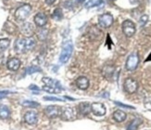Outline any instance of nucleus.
<instances>
[{
    "label": "nucleus",
    "instance_id": "obj_14",
    "mask_svg": "<svg viewBox=\"0 0 151 130\" xmlns=\"http://www.w3.org/2000/svg\"><path fill=\"white\" fill-rule=\"evenodd\" d=\"M6 66L10 71H18L19 66H21V61L18 58H12L10 60H9Z\"/></svg>",
    "mask_w": 151,
    "mask_h": 130
},
{
    "label": "nucleus",
    "instance_id": "obj_4",
    "mask_svg": "<svg viewBox=\"0 0 151 130\" xmlns=\"http://www.w3.org/2000/svg\"><path fill=\"white\" fill-rule=\"evenodd\" d=\"M122 28L123 34L125 35L127 37L133 36L135 34V31H136L135 24L132 21H130V20H126V21H124L122 22Z\"/></svg>",
    "mask_w": 151,
    "mask_h": 130
},
{
    "label": "nucleus",
    "instance_id": "obj_24",
    "mask_svg": "<svg viewBox=\"0 0 151 130\" xmlns=\"http://www.w3.org/2000/svg\"><path fill=\"white\" fill-rule=\"evenodd\" d=\"M47 32H48V31L47 29L40 28L37 31L36 35H37L38 38L40 39V40H45V39L47 37Z\"/></svg>",
    "mask_w": 151,
    "mask_h": 130
},
{
    "label": "nucleus",
    "instance_id": "obj_19",
    "mask_svg": "<svg viewBox=\"0 0 151 130\" xmlns=\"http://www.w3.org/2000/svg\"><path fill=\"white\" fill-rule=\"evenodd\" d=\"M10 116L9 108L6 105H0V118L6 119Z\"/></svg>",
    "mask_w": 151,
    "mask_h": 130
},
{
    "label": "nucleus",
    "instance_id": "obj_12",
    "mask_svg": "<svg viewBox=\"0 0 151 130\" xmlns=\"http://www.w3.org/2000/svg\"><path fill=\"white\" fill-rule=\"evenodd\" d=\"M35 22L38 27H43L47 23V17L43 12H39L35 16Z\"/></svg>",
    "mask_w": 151,
    "mask_h": 130
},
{
    "label": "nucleus",
    "instance_id": "obj_29",
    "mask_svg": "<svg viewBox=\"0 0 151 130\" xmlns=\"http://www.w3.org/2000/svg\"><path fill=\"white\" fill-rule=\"evenodd\" d=\"M45 100H56V101H62L61 99L60 98H56V97H45Z\"/></svg>",
    "mask_w": 151,
    "mask_h": 130
},
{
    "label": "nucleus",
    "instance_id": "obj_23",
    "mask_svg": "<svg viewBox=\"0 0 151 130\" xmlns=\"http://www.w3.org/2000/svg\"><path fill=\"white\" fill-rule=\"evenodd\" d=\"M52 18H53L55 21H60V20L63 18V13H62V9H56L52 14Z\"/></svg>",
    "mask_w": 151,
    "mask_h": 130
},
{
    "label": "nucleus",
    "instance_id": "obj_1",
    "mask_svg": "<svg viewBox=\"0 0 151 130\" xmlns=\"http://www.w3.org/2000/svg\"><path fill=\"white\" fill-rule=\"evenodd\" d=\"M35 40L32 37L19 38L16 40L14 48L18 53H24L26 51L32 50L35 47Z\"/></svg>",
    "mask_w": 151,
    "mask_h": 130
},
{
    "label": "nucleus",
    "instance_id": "obj_7",
    "mask_svg": "<svg viewBox=\"0 0 151 130\" xmlns=\"http://www.w3.org/2000/svg\"><path fill=\"white\" fill-rule=\"evenodd\" d=\"M123 87L126 92H128L129 94H133L136 92L137 88H138V83L136 82V80L133 79V78H127L124 81Z\"/></svg>",
    "mask_w": 151,
    "mask_h": 130
},
{
    "label": "nucleus",
    "instance_id": "obj_5",
    "mask_svg": "<svg viewBox=\"0 0 151 130\" xmlns=\"http://www.w3.org/2000/svg\"><path fill=\"white\" fill-rule=\"evenodd\" d=\"M113 23V17L109 13H104L98 17V24L101 28H109Z\"/></svg>",
    "mask_w": 151,
    "mask_h": 130
},
{
    "label": "nucleus",
    "instance_id": "obj_22",
    "mask_svg": "<svg viewBox=\"0 0 151 130\" xmlns=\"http://www.w3.org/2000/svg\"><path fill=\"white\" fill-rule=\"evenodd\" d=\"M142 123V120L139 118L134 119L132 123H130V125L128 126V129L127 130H137L139 125Z\"/></svg>",
    "mask_w": 151,
    "mask_h": 130
},
{
    "label": "nucleus",
    "instance_id": "obj_15",
    "mask_svg": "<svg viewBox=\"0 0 151 130\" xmlns=\"http://www.w3.org/2000/svg\"><path fill=\"white\" fill-rule=\"evenodd\" d=\"M78 110L82 115H87L91 112V104L88 102H81L78 106Z\"/></svg>",
    "mask_w": 151,
    "mask_h": 130
},
{
    "label": "nucleus",
    "instance_id": "obj_31",
    "mask_svg": "<svg viewBox=\"0 0 151 130\" xmlns=\"http://www.w3.org/2000/svg\"><path fill=\"white\" fill-rule=\"evenodd\" d=\"M117 105H119V106H122V107H124V108H129V109H134V107L132 106H129V105H125V104H122L121 102H115Z\"/></svg>",
    "mask_w": 151,
    "mask_h": 130
},
{
    "label": "nucleus",
    "instance_id": "obj_3",
    "mask_svg": "<svg viewBox=\"0 0 151 130\" xmlns=\"http://www.w3.org/2000/svg\"><path fill=\"white\" fill-rule=\"evenodd\" d=\"M31 11H32V6L30 5H28V4L22 5L16 10L15 18L19 22H23L30 16Z\"/></svg>",
    "mask_w": 151,
    "mask_h": 130
},
{
    "label": "nucleus",
    "instance_id": "obj_34",
    "mask_svg": "<svg viewBox=\"0 0 151 130\" xmlns=\"http://www.w3.org/2000/svg\"><path fill=\"white\" fill-rule=\"evenodd\" d=\"M76 1H77L78 3H83V2L84 1V0H76Z\"/></svg>",
    "mask_w": 151,
    "mask_h": 130
},
{
    "label": "nucleus",
    "instance_id": "obj_30",
    "mask_svg": "<svg viewBox=\"0 0 151 130\" xmlns=\"http://www.w3.org/2000/svg\"><path fill=\"white\" fill-rule=\"evenodd\" d=\"M8 94H9V91L8 90H4V91H0V100H2L3 98L8 96Z\"/></svg>",
    "mask_w": 151,
    "mask_h": 130
},
{
    "label": "nucleus",
    "instance_id": "obj_25",
    "mask_svg": "<svg viewBox=\"0 0 151 130\" xmlns=\"http://www.w3.org/2000/svg\"><path fill=\"white\" fill-rule=\"evenodd\" d=\"M22 105L24 107H31V108H35L39 106V103L35 101H30V100H25L22 102Z\"/></svg>",
    "mask_w": 151,
    "mask_h": 130
},
{
    "label": "nucleus",
    "instance_id": "obj_8",
    "mask_svg": "<svg viewBox=\"0 0 151 130\" xmlns=\"http://www.w3.org/2000/svg\"><path fill=\"white\" fill-rule=\"evenodd\" d=\"M138 62H139L138 55L136 53H133L128 57L126 63H125V67L128 71H134L136 69L137 65H138Z\"/></svg>",
    "mask_w": 151,
    "mask_h": 130
},
{
    "label": "nucleus",
    "instance_id": "obj_2",
    "mask_svg": "<svg viewBox=\"0 0 151 130\" xmlns=\"http://www.w3.org/2000/svg\"><path fill=\"white\" fill-rule=\"evenodd\" d=\"M73 46L70 41H68L63 45L60 57V61L61 63H66L67 61H69L71 54H73Z\"/></svg>",
    "mask_w": 151,
    "mask_h": 130
},
{
    "label": "nucleus",
    "instance_id": "obj_20",
    "mask_svg": "<svg viewBox=\"0 0 151 130\" xmlns=\"http://www.w3.org/2000/svg\"><path fill=\"white\" fill-rule=\"evenodd\" d=\"M114 73V67L112 66H109V65H107V66H105L104 69H103V74L106 78H110L111 75L113 74Z\"/></svg>",
    "mask_w": 151,
    "mask_h": 130
},
{
    "label": "nucleus",
    "instance_id": "obj_28",
    "mask_svg": "<svg viewBox=\"0 0 151 130\" xmlns=\"http://www.w3.org/2000/svg\"><path fill=\"white\" fill-rule=\"evenodd\" d=\"M147 21H148V16L147 15H143L139 20V23H140L141 26H144V25H146Z\"/></svg>",
    "mask_w": 151,
    "mask_h": 130
},
{
    "label": "nucleus",
    "instance_id": "obj_13",
    "mask_svg": "<svg viewBox=\"0 0 151 130\" xmlns=\"http://www.w3.org/2000/svg\"><path fill=\"white\" fill-rule=\"evenodd\" d=\"M76 84H77V87L80 89H82V90L87 89L88 87H89V80H88V78L85 77V76L78 77L77 80H76Z\"/></svg>",
    "mask_w": 151,
    "mask_h": 130
},
{
    "label": "nucleus",
    "instance_id": "obj_10",
    "mask_svg": "<svg viewBox=\"0 0 151 130\" xmlns=\"http://www.w3.org/2000/svg\"><path fill=\"white\" fill-rule=\"evenodd\" d=\"M60 108L58 106H56V105H50V106H47L45 110V113L47 114V116L48 118H56L58 115L60 114Z\"/></svg>",
    "mask_w": 151,
    "mask_h": 130
},
{
    "label": "nucleus",
    "instance_id": "obj_21",
    "mask_svg": "<svg viewBox=\"0 0 151 130\" xmlns=\"http://www.w3.org/2000/svg\"><path fill=\"white\" fill-rule=\"evenodd\" d=\"M9 44H10L9 39H8V38L0 39V52L5 51L6 48L9 47Z\"/></svg>",
    "mask_w": 151,
    "mask_h": 130
},
{
    "label": "nucleus",
    "instance_id": "obj_9",
    "mask_svg": "<svg viewBox=\"0 0 151 130\" xmlns=\"http://www.w3.org/2000/svg\"><path fill=\"white\" fill-rule=\"evenodd\" d=\"M91 112L96 116H103L106 114V107L103 103L100 102H94L91 104Z\"/></svg>",
    "mask_w": 151,
    "mask_h": 130
},
{
    "label": "nucleus",
    "instance_id": "obj_6",
    "mask_svg": "<svg viewBox=\"0 0 151 130\" xmlns=\"http://www.w3.org/2000/svg\"><path fill=\"white\" fill-rule=\"evenodd\" d=\"M75 116H76V114H75L73 108L66 106V107H63L62 110H60V117H61V119L64 121L74 120Z\"/></svg>",
    "mask_w": 151,
    "mask_h": 130
},
{
    "label": "nucleus",
    "instance_id": "obj_17",
    "mask_svg": "<svg viewBox=\"0 0 151 130\" xmlns=\"http://www.w3.org/2000/svg\"><path fill=\"white\" fill-rule=\"evenodd\" d=\"M126 117H127L126 113L124 112H122V110H117L113 113V119L118 123H122L123 121H125Z\"/></svg>",
    "mask_w": 151,
    "mask_h": 130
},
{
    "label": "nucleus",
    "instance_id": "obj_26",
    "mask_svg": "<svg viewBox=\"0 0 151 130\" xmlns=\"http://www.w3.org/2000/svg\"><path fill=\"white\" fill-rule=\"evenodd\" d=\"M43 89L45 91H47L48 93H57V92H60V89H57V88H54V87H47V86H45L43 87Z\"/></svg>",
    "mask_w": 151,
    "mask_h": 130
},
{
    "label": "nucleus",
    "instance_id": "obj_33",
    "mask_svg": "<svg viewBox=\"0 0 151 130\" xmlns=\"http://www.w3.org/2000/svg\"><path fill=\"white\" fill-rule=\"evenodd\" d=\"M30 89H35V90H39V87H37L36 86H35V84H32V86H30L29 87Z\"/></svg>",
    "mask_w": 151,
    "mask_h": 130
},
{
    "label": "nucleus",
    "instance_id": "obj_32",
    "mask_svg": "<svg viewBox=\"0 0 151 130\" xmlns=\"http://www.w3.org/2000/svg\"><path fill=\"white\" fill-rule=\"evenodd\" d=\"M56 0H45V3H47V5H52L55 3Z\"/></svg>",
    "mask_w": 151,
    "mask_h": 130
},
{
    "label": "nucleus",
    "instance_id": "obj_27",
    "mask_svg": "<svg viewBox=\"0 0 151 130\" xmlns=\"http://www.w3.org/2000/svg\"><path fill=\"white\" fill-rule=\"evenodd\" d=\"M41 71V69L39 67H36V66H32V67H29L27 70H26V72H27V74H34L35 73V72H39Z\"/></svg>",
    "mask_w": 151,
    "mask_h": 130
},
{
    "label": "nucleus",
    "instance_id": "obj_18",
    "mask_svg": "<svg viewBox=\"0 0 151 130\" xmlns=\"http://www.w3.org/2000/svg\"><path fill=\"white\" fill-rule=\"evenodd\" d=\"M22 32L23 35H25L27 37H31V35H32V32H34V26L32 24L27 22L22 25Z\"/></svg>",
    "mask_w": 151,
    "mask_h": 130
},
{
    "label": "nucleus",
    "instance_id": "obj_16",
    "mask_svg": "<svg viewBox=\"0 0 151 130\" xmlns=\"http://www.w3.org/2000/svg\"><path fill=\"white\" fill-rule=\"evenodd\" d=\"M43 83L47 87H54V88L61 90L60 83H58V81H56V80H54V79H51V78H49V77H44L43 78Z\"/></svg>",
    "mask_w": 151,
    "mask_h": 130
},
{
    "label": "nucleus",
    "instance_id": "obj_11",
    "mask_svg": "<svg viewBox=\"0 0 151 130\" xmlns=\"http://www.w3.org/2000/svg\"><path fill=\"white\" fill-rule=\"evenodd\" d=\"M24 120L25 122L28 124V125H35L38 120V115L37 113L35 110H29L25 113L24 115Z\"/></svg>",
    "mask_w": 151,
    "mask_h": 130
}]
</instances>
